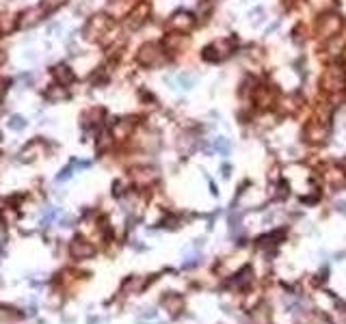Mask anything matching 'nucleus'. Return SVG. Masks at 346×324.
I'll return each mask as SVG.
<instances>
[{
	"mask_svg": "<svg viewBox=\"0 0 346 324\" xmlns=\"http://www.w3.org/2000/svg\"><path fill=\"white\" fill-rule=\"evenodd\" d=\"M93 246L89 244V242L80 240V238H76V240L69 244V255H72L74 259H85V257H91L93 255Z\"/></svg>",
	"mask_w": 346,
	"mask_h": 324,
	"instance_id": "f257e3e1",
	"label": "nucleus"
},
{
	"mask_svg": "<svg viewBox=\"0 0 346 324\" xmlns=\"http://www.w3.org/2000/svg\"><path fill=\"white\" fill-rule=\"evenodd\" d=\"M249 283H251V270H249V268H245L242 272H238L236 277L230 281V285H231V288H236V290H245Z\"/></svg>",
	"mask_w": 346,
	"mask_h": 324,
	"instance_id": "f03ea898",
	"label": "nucleus"
},
{
	"mask_svg": "<svg viewBox=\"0 0 346 324\" xmlns=\"http://www.w3.org/2000/svg\"><path fill=\"white\" fill-rule=\"evenodd\" d=\"M162 307L169 313H177L182 309V298L177 294H167L165 298H162Z\"/></svg>",
	"mask_w": 346,
	"mask_h": 324,
	"instance_id": "7ed1b4c3",
	"label": "nucleus"
},
{
	"mask_svg": "<svg viewBox=\"0 0 346 324\" xmlns=\"http://www.w3.org/2000/svg\"><path fill=\"white\" fill-rule=\"evenodd\" d=\"M54 78H57L61 84H69L74 80V76H72V72H69L67 65H58V67L54 69Z\"/></svg>",
	"mask_w": 346,
	"mask_h": 324,
	"instance_id": "20e7f679",
	"label": "nucleus"
},
{
	"mask_svg": "<svg viewBox=\"0 0 346 324\" xmlns=\"http://www.w3.org/2000/svg\"><path fill=\"white\" fill-rule=\"evenodd\" d=\"M57 216H58V210L57 208H52V210H48L46 214H43V218H41V225H50L57 220Z\"/></svg>",
	"mask_w": 346,
	"mask_h": 324,
	"instance_id": "39448f33",
	"label": "nucleus"
},
{
	"mask_svg": "<svg viewBox=\"0 0 346 324\" xmlns=\"http://www.w3.org/2000/svg\"><path fill=\"white\" fill-rule=\"evenodd\" d=\"M214 149H219L221 154H227V151H230V143H227L225 138H216L214 140V145H212Z\"/></svg>",
	"mask_w": 346,
	"mask_h": 324,
	"instance_id": "423d86ee",
	"label": "nucleus"
},
{
	"mask_svg": "<svg viewBox=\"0 0 346 324\" xmlns=\"http://www.w3.org/2000/svg\"><path fill=\"white\" fill-rule=\"evenodd\" d=\"M9 126L13 128V130H24V128H26V121H24V119H22V117H11Z\"/></svg>",
	"mask_w": 346,
	"mask_h": 324,
	"instance_id": "0eeeda50",
	"label": "nucleus"
},
{
	"mask_svg": "<svg viewBox=\"0 0 346 324\" xmlns=\"http://www.w3.org/2000/svg\"><path fill=\"white\" fill-rule=\"evenodd\" d=\"M72 171H74L72 166H67V169H65V171L61 173V175L57 177V180H58V182H63V180H67V177H72Z\"/></svg>",
	"mask_w": 346,
	"mask_h": 324,
	"instance_id": "6e6552de",
	"label": "nucleus"
},
{
	"mask_svg": "<svg viewBox=\"0 0 346 324\" xmlns=\"http://www.w3.org/2000/svg\"><path fill=\"white\" fill-rule=\"evenodd\" d=\"M338 210H340V212H342V214H346V201L338 203Z\"/></svg>",
	"mask_w": 346,
	"mask_h": 324,
	"instance_id": "1a4fd4ad",
	"label": "nucleus"
}]
</instances>
